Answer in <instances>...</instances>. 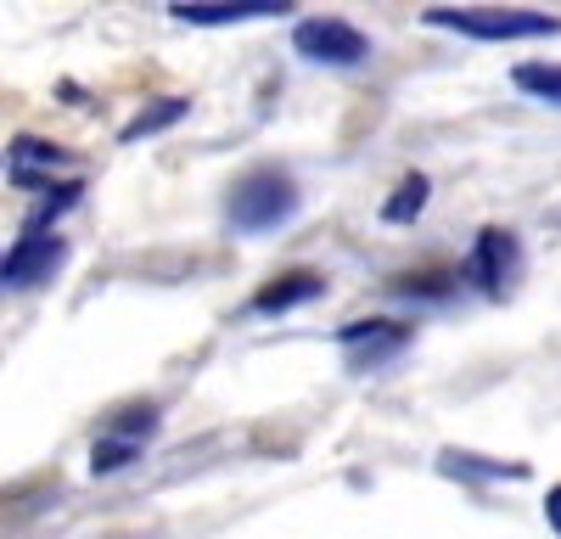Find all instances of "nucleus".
<instances>
[{
  "label": "nucleus",
  "mask_w": 561,
  "mask_h": 539,
  "mask_svg": "<svg viewBox=\"0 0 561 539\" xmlns=\"http://www.w3.org/2000/svg\"><path fill=\"white\" fill-rule=\"evenodd\" d=\"M298 208H304L298 180L287 169H275V163L248 169L237 186H230V197H225V219H230V231H242V237L280 231V225L298 219Z\"/></svg>",
  "instance_id": "f257e3e1"
},
{
  "label": "nucleus",
  "mask_w": 561,
  "mask_h": 539,
  "mask_svg": "<svg viewBox=\"0 0 561 539\" xmlns=\"http://www.w3.org/2000/svg\"><path fill=\"white\" fill-rule=\"evenodd\" d=\"M427 28H449V34H466V39L505 45V39H556L561 18L528 12V7H427Z\"/></svg>",
  "instance_id": "f03ea898"
},
{
  "label": "nucleus",
  "mask_w": 561,
  "mask_h": 539,
  "mask_svg": "<svg viewBox=\"0 0 561 539\" xmlns=\"http://www.w3.org/2000/svg\"><path fill=\"white\" fill-rule=\"evenodd\" d=\"M158 427H163L158 404H124V411L96 433V444H90V478H118V472H129L140 456H147V444L158 438Z\"/></svg>",
  "instance_id": "7ed1b4c3"
},
{
  "label": "nucleus",
  "mask_w": 561,
  "mask_h": 539,
  "mask_svg": "<svg viewBox=\"0 0 561 539\" xmlns=\"http://www.w3.org/2000/svg\"><path fill=\"white\" fill-rule=\"evenodd\" d=\"M460 282H472L483 298H505L523 282V242L517 231H500V225H483L472 237V253L460 264Z\"/></svg>",
  "instance_id": "20e7f679"
},
{
  "label": "nucleus",
  "mask_w": 561,
  "mask_h": 539,
  "mask_svg": "<svg viewBox=\"0 0 561 539\" xmlns=\"http://www.w3.org/2000/svg\"><path fill=\"white\" fill-rule=\"evenodd\" d=\"M293 51L314 68H365L370 62V34L348 18H304L293 28Z\"/></svg>",
  "instance_id": "39448f33"
},
{
  "label": "nucleus",
  "mask_w": 561,
  "mask_h": 539,
  "mask_svg": "<svg viewBox=\"0 0 561 539\" xmlns=\"http://www.w3.org/2000/svg\"><path fill=\"white\" fill-rule=\"evenodd\" d=\"M68 264V242L57 231H23L7 259H0V287L7 293H28V287H45Z\"/></svg>",
  "instance_id": "423d86ee"
},
{
  "label": "nucleus",
  "mask_w": 561,
  "mask_h": 539,
  "mask_svg": "<svg viewBox=\"0 0 561 539\" xmlns=\"http://www.w3.org/2000/svg\"><path fill=\"white\" fill-rule=\"evenodd\" d=\"M337 348L348 359V371H382L388 359H399L410 348V326H399V321H348L337 332Z\"/></svg>",
  "instance_id": "0eeeda50"
},
{
  "label": "nucleus",
  "mask_w": 561,
  "mask_h": 539,
  "mask_svg": "<svg viewBox=\"0 0 561 539\" xmlns=\"http://www.w3.org/2000/svg\"><path fill=\"white\" fill-rule=\"evenodd\" d=\"M275 12H293V0H174L169 18L192 28H230V23H259Z\"/></svg>",
  "instance_id": "6e6552de"
},
{
  "label": "nucleus",
  "mask_w": 561,
  "mask_h": 539,
  "mask_svg": "<svg viewBox=\"0 0 561 539\" xmlns=\"http://www.w3.org/2000/svg\"><path fill=\"white\" fill-rule=\"evenodd\" d=\"M73 158L51 141H39V135H18V141L7 147V174H12V186L18 192H45V186H57V169H68Z\"/></svg>",
  "instance_id": "1a4fd4ad"
},
{
  "label": "nucleus",
  "mask_w": 561,
  "mask_h": 539,
  "mask_svg": "<svg viewBox=\"0 0 561 539\" xmlns=\"http://www.w3.org/2000/svg\"><path fill=\"white\" fill-rule=\"evenodd\" d=\"M325 293V276L320 270H280L275 282H264L253 293V314H293L304 303H314Z\"/></svg>",
  "instance_id": "9d476101"
},
{
  "label": "nucleus",
  "mask_w": 561,
  "mask_h": 539,
  "mask_svg": "<svg viewBox=\"0 0 561 539\" xmlns=\"http://www.w3.org/2000/svg\"><path fill=\"white\" fill-rule=\"evenodd\" d=\"M438 472L455 483H523L528 461H489L478 449H438Z\"/></svg>",
  "instance_id": "9b49d317"
},
{
  "label": "nucleus",
  "mask_w": 561,
  "mask_h": 539,
  "mask_svg": "<svg viewBox=\"0 0 561 539\" xmlns=\"http://www.w3.org/2000/svg\"><path fill=\"white\" fill-rule=\"evenodd\" d=\"M185 113H192V102L185 96H158V102H147L124 129H118V147H140V141H152V135H163V129H174Z\"/></svg>",
  "instance_id": "f8f14e48"
},
{
  "label": "nucleus",
  "mask_w": 561,
  "mask_h": 539,
  "mask_svg": "<svg viewBox=\"0 0 561 539\" xmlns=\"http://www.w3.org/2000/svg\"><path fill=\"white\" fill-rule=\"evenodd\" d=\"M79 192H84V180H57V186L34 192V208L23 219V231H51L68 208H79Z\"/></svg>",
  "instance_id": "ddd939ff"
},
{
  "label": "nucleus",
  "mask_w": 561,
  "mask_h": 539,
  "mask_svg": "<svg viewBox=\"0 0 561 539\" xmlns=\"http://www.w3.org/2000/svg\"><path fill=\"white\" fill-rule=\"evenodd\" d=\"M511 84L545 107H561V62H517L511 68Z\"/></svg>",
  "instance_id": "4468645a"
},
{
  "label": "nucleus",
  "mask_w": 561,
  "mask_h": 539,
  "mask_svg": "<svg viewBox=\"0 0 561 539\" xmlns=\"http://www.w3.org/2000/svg\"><path fill=\"white\" fill-rule=\"evenodd\" d=\"M427 197H433V180L427 174H404L399 186H393V197L382 203V219L388 225H410L421 208H427Z\"/></svg>",
  "instance_id": "2eb2a0df"
},
{
  "label": "nucleus",
  "mask_w": 561,
  "mask_h": 539,
  "mask_svg": "<svg viewBox=\"0 0 561 539\" xmlns=\"http://www.w3.org/2000/svg\"><path fill=\"white\" fill-rule=\"evenodd\" d=\"M545 523H550V534L561 539V483H556V489L545 494Z\"/></svg>",
  "instance_id": "dca6fc26"
}]
</instances>
